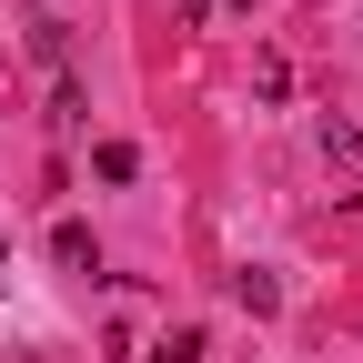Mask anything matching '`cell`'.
Here are the masks:
<instances>
[{
    "instance_id": "cell-3",
    "label": "cell",
    "mask_w": 363,
    "mask_h": 363,
    "mask_svg": "<svg viewBox=\"0 0 363 363\" xmlns=\"http://www.w3.org/2000/svg\"><path fill=\"white\" fill-rule=\"evenodd\" d=\"M91 172H101V182H131V172H142V152H131V142H101V152H91Z\"/></svg>"
},
{
    "instance_id": "cell-1",
    "label": "cell",
    "mask_w": 363,
    "mask_h": 363,
    "mask_svg": "<svg viewBox=\"0 0 363 363\" xmlns=\"http://www.w3.org/2000/svg\"><path fill=\"white\" fill-rule=\"evenodd\" d=\"M51 262H61V272H91L101 252H91V233H81V222H61V233H51Z\"/></svg>"
},
{
    "instance_id": "cell-5",
    "label": "cell",
    "mask_w": 363,
    "mask_h": 363,
    "mask_svg": "<svg viewBox=\"0 0 363 363\" xmlns=\"http://www.w3.org/2000/svg\"><path fill=\"white\" fill-rule=\"evenodd\" d=\"M0 272H11V242H0Z\"/></svg>"
},
{
    "instance_id": "cell-2",
    "label": "cell",
    "mask_w": 363,
    "mask_h": 363,
    "mask_svg": "<svg viewBox=\"0 0 363 363\" xmlns=\"http://www.w3.org/2000/svg\"><path fill=\"white\" fill-rule=\"evenodd\" d=\"M233 303H242V313H272V303H283V283H272V272H233Z\"/></svg>"
},
{
    "instance_id": "cell-4",
    "label": "cell",
    "mask_w": 363,
    "mask_h": 363,
    "mask_svg": "<svg viewBox=\"0 0 363 363\" xmlns=\"http://www.w3.org/2000/svg\"><path fill=\"white\" fill-rule=\"evenodd\" d=\"M152 363H202V323H182V333H172V343H162Z\"/></svg>"
}]
</instances>
